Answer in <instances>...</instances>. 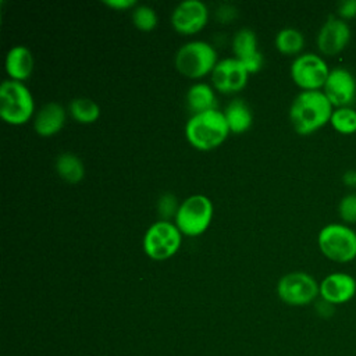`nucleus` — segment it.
<instances>
[{
    "label": "nucleus",
    "mask_w": 356,
    "mask_h": 356,
    "mask_svg": "<svg viewBox=\"0 0 356 356\" xmlns=\"http://www.w3.org/2000/svg\"><path fill=\"white\" fill-rule=\"evenodd\" d=\"M291 78L302 90H321L330 68L325 60L316 53H302L296 56L289 68Z\"/></svg>",
    "instance_id": "nucleus-9"
},
{
    "label": "nucleus",
    "mask_w": 356,
    "mask_h": 356,
    "mask_svg": "<svg viewBox=\"0 0 356 356\" xmlns=\"http://www.w3.org/2000/svg\"><path fill=\"white\" fill-rule=\"evenodd\" d=\"M338 17L342 19H349L356 17V0H343L337 7Z\"/></svg>",
    "instance_id": "nucleus-27"
},
{
    "label": "nucleus",
    "mask_w": 356,
    "mask_h": 356,
    "mask_svg": "<svg viewBox=\"0 0 356 356\" xmlns=\"http://www.w3.org/2000/svg\"><path fill=\"white\" fill-rule=\"evenodd\" d=\"M222 113H224V117L229 127V131L234 134H241V132L248 131L253 122L252 110H250L249 104L241 97L232 99L225 106Z\"/></svg>",
    "instance_id": "nucleus-19"
},
{
    "label": "nucleus",
    "mask_w": 356,
    "mask_h": 356,
    "mask_svg": "<svg viewBox=\"0 0 356 356\" xmlns=\"http://www.w3.org/2000/svg\"><path fill=\"white\" fill-rule=\"evenodd\" d=\"M217 61V50L206 40L185 42L174 56V64L178 72L191 79L211 74Z\"/></svg>",
    "instance_id": "nucleus-3"
},
{
    "label": "nucleus",
    "mask_w": 356,
    "mask_h": 356,
    "mask_svg": "<svg viewBox=\"0 0 356 356\" xmlns=\"http://www.w3.org/2000/svg\"><path fill=\"white\" fill-rule=\"evenodd\" d=\"M330 124L332 128L343 135H350L356 132V110L352 106L346 107H335Z\"/></svg>",
    "instance_id": "nucleus-23"
},
{
    "label": "nucleus",
    "mask_w": 356,
    "mask_h": 356,
    "mask_svg": "<svg viewBox=\"0 0 356 356\" xmlns=\"http://www.w3.org/2000/svg\"><path fill=\"white\" fill-rule=\"evenodd\" d=\"M54 168L58 177L68 184H76L85 177V164L82 159L72 152L60 153L54 160Z\"/></svg>",
    "instance_id": "nucleus-20"
},
{
    "label": "nucleus",
    "mask_w": 356,
    "mask_h": 356,
    "mask_svg": "<svg viewBox=\"0 0 356 356\" xmlns=\"http://www.w3.org/2000/svg\"><path fill=\"white\" fill-rule=\"evenodd\" d=\"M134 25L140 31H152L159 22L157 13L147 4H136L131 13Z\"/></svg>",
    "instance_id": "nucleus-24"
},
{
    "label": "nucleus",
    "mask_w": 356,
    "mask_h": 356,
    "mask_svg": "<svg viewBox=\"0 0 356 356\" xmlns=\"http://www.w3.org/2000/svg\"><path fill=\"white\" fill-rule=\"evenodd\" d=\"M332 111L323 90H300L289 106V121L299 135H310L330 122Z\"/></svg>",
    "instance_id": "nucleus-1"
},
{
    "label": "nucleus",
    "mask_w": 356,
    "mask_h": 356,
    "mask_svg": "<svg viewBox=\"0 0 356 356\" xmlns=\"http://www.w3.org/2000/svg\"><path fill=\"white\" fill-rule=\"evenodd\" d=\"M274 44L284 54H298L305 46V36L302 31L292 26H285L277 32Z\"/></svg>",
    "instance_id": "nucleus-22"
},
{
    "label": "nucleus",
    "mask_w": 356,
    "mask_h": 356,
    "mask_svg": "<svg viewBox=\"0 0 356 356\" xmlns=\"http://www.w3.org/2000/svg\"><path fill=\"white\" fill-rule=\"evenodd\" d=\"M35 111V102L29 88L21 82L7 78L0 85V115L11 125L29 121Z\"/></svg>",
    "instance_id": "nucleus-4"
},
{
    "label": "nucleus",
    "mask_w": 356,
    "mask_h": 356,
    "mask_svg": "<svg viewBox=\"0 0 356 356\" xmlns=\"http://www.w3.org/2000/svg\"><path fill=\"white\" fill-rule=\"evenodd\" d=\"M232 51L249 71V74L257 72L264 63L263 54L257 46V35L253 29L243 26L238 29L232 38Z\"/></svg>",
    "instance_id": "nucleus-14"
},
{
    "label": "nucleus",
    "mask_w": 356,
    "mask_h": 356,
    "mask_svg": "<svg viewBox=\"0 0 356 356\" xmlns=\"http://www.w3.org/2000/svg\"><path fill=\"white\" fill-rule=\"evenodd\" d=\"M316 312H317L318 316H321L324 318H328V317H331L334 314L335 306L332 303H330V302H327V300L320 298V300L316 302Z\"/></svg>",
    "instance_id": "nucleus-28"
},
{
    "label": "nucleus",
    "mask_w": 356,
    "mask_h": 356,
    "mask_svg": "<svg viewBox=\"0 0 356 356\" xmlns=\"http://www.w3.org/2000/svg\"><path fill=\"white\" fill-rule=\"evenodd\" d=\"M356 295V280L346 273H331L320 282V298L332 303L342 305Z\"/></svg>",
    "instance_id": "nucleus-15"
},
{
    "label": "nucleus",
    "mask_w": 356,
    "mask_h": 356,
    "mask_svg": "<svg viewBox=\"0 0 356 356\" xmlns=\"http://www.w3.org/2000/svg\"><path fill=\"white\" fill-rule=\"evenodd\" d=\"M229 132L224 113L218 108L191 114L185 124L186 140L199 150H210L220 146Z\"/></svg>",
    "instance_id": "nucleus-2"
},
{
    "label": "nucleus",
    "mask_w": 356,
    "mask_h": 356,
    "mask_svg": "<svg viewBox=\"0 0 356 356\" xmlns=\"http://www.w3.org/2000/svg\"><path fill=\"white\" fill-rule=\"evenodd\" d=\"M182 232L175 222L159 220L147 227L143 234L142 246L145 253L153 260H167L181 248Z\"/></svg>",
    "instance_id": "nucleus-7"
},
{
    "label": "nucleus",
    "mask_w": 356,
    "mask_h": 356,
    "mask_svg": "<svg viewBox=\"0 0 356 356\" xmlns=\"http://www.w3.org/2000/svg\"><path fill=\"white\" fill-rule=\"evenodd\" d=\"M209 19V8L202 0H182L171 13L172 28L184 35H192L203 29Z\"/></svg>",
    "instance_id": "nucleus-11"
},
{
    "label": "nucleus",
    "mask_w": 356,
    "mask_h": 356,
    "mask_svg": "<svg viewBox=\"0 0 356 356\" xmlns=\"http://www.w3.org/2000/svg\"><path fill=\"white\" fill-rule=\"evenodd\" d=\"M211 85L222 93H235L243 89L249 79V71L236 57L218 60L211 71Z\"/></svg>",
    "instance_id": "nucleus-10"
},
{
    "label": "nucleus",
    "mask_w": 356,
    "mask_h": 356,
    "mask_svg": "<svg viewBox=\"0 0 356 356\" xmlns=\"http://www.w3.org/2000/svg\"><path fill=\"white\" fill-rule=\"evenodd\" d=\"M33 53L25 44H14L7 50L4 58V68L11 79L24 82L33 72Z\"/></svg>",
    "instance_id": "nucleus-17"
},
{
    "label": "nucleus",
    "mask_w": 356,
    "mask_h": 356,
    "mask_svg": "<svg viewBox=\"0 0 356 356\" xmlns=\"http://www.w3.org/2000/svg\"><path fill=\"white\" fill-rule=\"evenodd\" d=\"M67 111L57 102L44 103L33 115V129L38 135L49 138L56 135L65 124Z\"/></svg>",
    "instance_id": "nucleus-16"
},
{
    "label": "nucleus",
    "mask_w": 356,
    "mask_h": 356,
    "mask_svg": "<svg viewBox=\"0 0 356 356\" xmlns=\"http://www.w3.org/2000/svg\"><path fill=\"white\" fill-rule=\"evenodd\" d=\"M277 295L289 306H306L320 296V282L309 273L291 271L278 280Z\"/></svg>",
    "instance_id": "nucleus-8"
},
{
    "label": "nucleus",
    "mask_w": 356,
    "mask_h": 356,
    "mask_svg": "<svg viewBox=\"0 0 356 356\" xmlns=\"http://www.w3.org/2000/svg\"><path fill=\"white\" fill-rule=\"evenodd\" d=\"M321 90L334 107H346L356 99V79L349 70L335 67L330 70Z\"/></svg>",
    "instance_id": "nucleus-13"
},
{
    "label": "nucleus",
    "mask_w": 356,
    "mask_h": 356,
    "mask_svg": "<svg viewBox=\"0 0 356 356\" xmlns=\"http://www.w3.org/2000/svg\"><path fill=\"white\" fill-rule=\"evenodd\" d=\"M338 214L343 224L356 222V193H348L339 200Z\"/></svg>",
    "instance_id": "nucleus-26"
},
{
    "label": "nucleus",
    "mask_w": 356,
    "mask_h": 356,
    "mask_svg": "<svg viewBox=\"0 0 356 356\" xmlns=\"http://www.w3.org/2000/svg\"><path fill=\"white\" fill-rule=\"evenodd\" d=\"M104 4L114 10H128L136 6L135 0H104Z\"/></svg>",
    "instance_id": "nucleus-30"
},
{
    "label": "nucleus",
    "mask_w": 356,
    "mask_h": 356,
    "mask_svg": "<svg viewBox=\"0 0 356 356\" xmlns=\"http://www.w3.org/2000/svg\"><path fill=\"white\" fill-rule=\"evenodd\" d=\"M216 15L217 18L221 21V22H227L229 21L232 17H235V8L229 4H221L217 11H216Z\"/></svg>",
    "instance_id": "nucleus-29"
},
{
    "label": "nucleus",
    "mask_w": 356,
    "mask_h": 356,
    "mask_svg": "<svg viewBox=\"0 0 356 356\" xmlns=\"http://www.w3.org/2000/svg\"><path fill=\"white\" fill-rule=\"evenodd\" d=\"M349 40L350 26L345 19L337 15H330L323 22L316 36L317 47L320 53L325 56H335L341 53L346 47Z\"/></svg>",
    "instance_id": "nucleus-12"
},
{
    "label": "nucleus",
    "mask_w": 356,
    "mask_h": 356,
    "mask_svg": "<svg viewBox=\"0 0 356 356\" xmlns=\"http://www.w3.org/2000/svg\"><path fill=\"white\" fill-rule=\"evenodd\" d=\"M342 181L345 185L348 186H356V171L355 170H348L343 177H342Z\"/></svg>",
    "instance_id": "nucleus-31"
},
{
    "label": "nucleus",
    "mask_w": 356,
    "mask_h": 356,
    "mask_svg": "<svg viewBox=\"0 0 356 356\" xmlns=\"http://www.w3.org/2000/svg\"><path fill=\"white\" fill-rule=\"evenodd\" d=\"M179 203L181 202H178L175 195H172L170 192L163 193L157 200V210H159V214L163 217L161 220L170 221V218H175Z\"/></svg>",
    "instance_id": "nucleus-25"
},
{
    "label": "nucleus",
    "mask_w": 356,
    "mask_h": 356,
    "mask_svg": "<svg viewBox=\"0 0 356 356\" xmlns=\"http://www.w3.org/2000/svg\"><path fill=\"white\" fill-rule=\"evenodd\" d=\"M320 252L337 263H348L356 257V232L348 224L331 222L317 235Z\"/></svg>",
    "instance_id": "nucleus-6"
},
{
    "label": "nucleus",
    "mask_w": 356,
    "mask_h": 356,
    "mask_svg": "<svg viewBox=\"0 0 356 356\" xmlns=\"http://www.w3.org/2000/svg\"><path fill=\"white\" fill-rule=\"evenodd\" d=\"M68 113L75 121L81 124H92L100 117L102 110L93 99L86 96H78L71 99L68 104Z\"/></svg>",
    "instance_id": "nucleus-21"
},
{
    "label": "nucleus",
    "mask_w": 356,
    "mask_h": 356,
    "mask_svg": "<svg viewBox=\"0 0 356 356\" xmlns=\"http://www.w3.org/2000/svg\"><path fill=\"white\" fill-rule=\"evenodd\" d=\"M214 206L209 196L195 193L181 200L174 222L182 235L197 236L211 224Z\"/></svg>",
    "instance_id": "nucleus-5"
},
{
    "label": "nucleus",
    "mask_w": 356,
    "mask_h": 356,
    "mask_svg": "<svg viewBox=\"0 0 356 356\" xmlns=\"http://www.w3.org/2000/svg\"><path fill=\"white\" fill-rule=\"evenodd\" d=\"M185 104L191 114L217 108V96L213 85L206 82H196L191 85L185 95Z\"/></svg>",
    "instance_id": "nucleus-18"
}]
</instances>
